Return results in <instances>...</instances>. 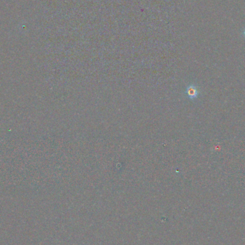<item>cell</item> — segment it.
Listing matches in <instances>:
<instances>
[{"instance_id":"6da1fadb","label":"cell","mask_w":245,"mask_h":245,"mask_svg":"<svg viewBox=\"0 0 245 245\" xmlns=\"http://www.w3.org/2000/svg\"><path fill=\"white\" fill-rule=\"evenodd\" d=\"M186 92H187V95H188V97L191 99L195 98V97H196L197 95H198V90H197V89L195 88L194 86H193V85L188 87Z\"/></svg>"},{"instance_id":"7a4b0ae2","label":"cell","mask_w":245,"mask_h":245,"mask_svg":"<svg viewBox=\"0 0 245 245\" xmlns=\"http://www.w3.org/2000/svg\"><path fill=\"white\" fill-rule=\"evenodd\" d=\"M243 35H244V37H245V28H244V32H243Z\"/></svg>"}]
</instances>
